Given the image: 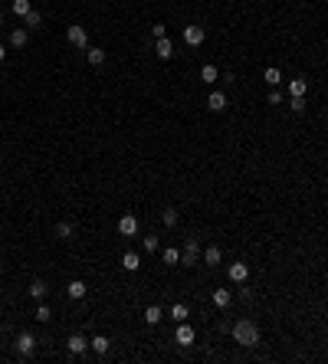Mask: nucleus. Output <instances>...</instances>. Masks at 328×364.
<instances>
[{"label": "nucleus", "instance_id": "7", "mask_svg": "<svg viewBox=\"0 0 328 364\" xmlns=\"http://www.w3.org/2000/svg\"><path fill=\"white\" fill-rule=\"evenodd\" d=\"M66 36H69V43H72V46H82V49L89 46V33H86V26H69V33H66Z\"/></svg>", "mask_w": 328, "mask_h": 364}, {"label": "nucleus", "instance_id": "26", "mask_svg": "<svg viewBox=\"0 0 328 364\" xmlns=\"http://www.w3.org/2000/svg\"><path fill=\"white\" fill-rule=\"evenodd\" d=\"M23 23H26V30H36V26L43 23V17H40V13H36V10H30V13H26V17H23Z\"/></svg>", "mask_w": 328, "mask_h": 364}, {"label": "nucleus", "instance_id": "10", "mask_svg": "<svg viewBox=\"0 0 328 364\" xmlns=\"http://www.w3.org/2000/svg\"><path fill=\"white\" fill-rule=\"evenodd\" d=\"M66 344H69V351H72V354H82L89 348L86 335H69V341H66Z\"/></svg>", "mask_w": 328, "mask_h": 364}, {"label": "nucleus", "instance_id": "9", "mask_svg": "<svg viewBox=\"0 0 328 364\" xmlns=\"http://www.w3.org/2000/svg\"><path fill=\"white\" fill-rule=\"evenodd\" d=\"M118 233H121V236H135V233H138V217H131V213H128V217H121V220H118Z\"/></svg>", "mask_w": 328, "mask_h": 364}, {"label": "nucleus", "instance_id": "34", "mask_svg": "<svg viewBox=\"0 0 328 364\" xmlns=\"http://www.w3.org/2000/svg\"><path fill=\"white\" fill-rule=\"evenodd\" d=\"M269 105H282V92H269Z\"/></svg>", "mask_w": 328, "mask_h": 364}, {"label": "nucleus", "instance_id": "14", "mask_svg": "<svg viewBox=\"0 0 328 364\" xmlns=\"http://www.w3.org/2000/svg\"><path fill=\"white\" fill-rule=\"evenodd\" d=\"M86 59L92 66H102L105 63V49H98V46H86Z\"/></svg>", "mask_w": 328, "mask_h": 364}, {"label": "nucleus", "instance_id": "15", "mask_svg": "<svg viewBox=\"0 0 328 364\" xmlns=\"http://www.w3.org/2000/svg\"><path fill=\"white\" fill-rule=\"evenodd\" d=\"M66 292H69V298H86V282H82V279H72V282L66 286Z\"/></svg>", "mask_w": 328, "mask_h": 364}, {"label": "nucleus", "instance_id": "11", "mask_svg": "<svg viewBox=\"0 0 328 364\" xmlns=\"http://www.w3.org/2000/svg\"><path fill=\"white\" fill-rule=\"evenodd\" d=\"M230 302H233L230 289H213V305H217V309H230Z\"/></svg>", "mask_w": 328, "mask_h": 364}, {"label": "nucleus", "instance_id": "4", "mask_svg": "<svg viewBox=\"0 0 328 364\" xmlns=\"http://www.w3.org/2000/svg\"><path fill=\"white\" fill-rule=\"evenodd\" d=\"M200 256H204V253H200V243H197L194 236H190V240H187V246H184V253H181V259H184V263L190 266V263H197Z\"/></svg>", "mask_w": 328, "mask_h": 364}, {"label": "nucleus", "instance_id": "2", "mask_svg": "<svg viewBox=\"0 0 328 364\" xmlns=\"http://www.w3.org/2000/svg\"><path fill=\"white\" fill-rule=\"evenodd\" d=\"M207 40V33H204V26H184V43L190 46V49H197V46Z\"/></svg>", "mask_w": 328, "mask_h": 364}, {"label": "nucleus", "instance_id": "30", "mask_svg": "<svg viewBox=\"0 0 328 364\" xmlns=\"http://www.w3.org/2000/svg\"><path fill=\"white\" fill-rule=\"evenodd\" d=\"M292 112H295V115L305 112V95H292Z\"/></svg>", "mask_w": 328, "mask_h": 364}, {"label": "nucleus", "instance_id": "29", "mask_svg": "<svg viewBox=\"0 0 328 364\" xmlns=\"http://www.w3.org/2000/svg\"><path fill=\"white\" fill-rule=\"evenodd\" d=\"M164 263H167V266H174V263H181V253H177L174 246H167V250H164Z\"/></svg>", "mask_w": 328, "mask_h": 364}, {"label": "nucleus", "instance_id": "20", "mask_svg": "<svg viewBox=\"0 0 328 364\" xmlns=\"http://www.w3.org/2000/svg\"><path fill=\"white\" fill-rule=\"evenodd\" d=\"M305 92H308L305 79H292V82H289V95H305Z\"/></svg>", "mask_w": 328, "mask_h": 364}, {"label": "nucleus", "instance_id": "31", "mask_svg": "<svg viewBox=\"0 0 328 364\" xmlns=\"http://www.w3.org/2000/svg\"><path fill=\"white\" fill-rule=\"evenodd\" d=\"M53 318V309H49V305H40V309H36V321H49Z\"/></svg>", "mask_w": 328, "mask_h": 364}, {"label": "nucleus", "instance_id": "23", "mask_svg": "<svg viewBox=\"0 0 328 364\" xmlns=\"http://www.w3.org/2000/svg\"><path fill=\"white\" fill-rule=\"evenodd\" d=\"M46 296V282L43 279H33L30 282V298H43Z\"/></svg>", "mask_w": 328, "mask_h": 364}, {"label": "nucleus", "instance_id": "33", "mask_svg": "<svg viewBox=\"0 0 328 364\" xmlns=\"http://www.w3.org/2000/svg\"><path fill=\"white\" fill-rule=\"evenodd\" d=\"M151 36H154V40H161V36H167V33H164V23H154V26H151Z\"/></svg>", "mask_w": 328, "mask_h": 364}, {"label": "nucleus", "instance_id": "19", "mask_svg": "<svg viewBox=\"0 0 328 364\" xmlns=\"http://www.w3.org/2000/svg\"><path fill=\"white\" fill-rule=\"evenodd\" d=\"M200 79H204V82H210V86H213V82H217V79H220L217 66H213V63H207V66L200 69Z\"/></svg>", "mask_w": 328, "mask_h": 364}, {"label": "nucleus", "instance_id": "8", "mask_svg": "<svg viewBox=\"0 0 328 364\" xmlns=\"http://www.w3.org/2000/svg\"><path fill=\"white\" fill-rule=\"evenodd\" d=\"M246 279H250V266H246V263H233V266H230V282H240V286H243Z\"/></svg>", "mask_w": 328, "mask_h": 364}, {"label": "nucleus", "instance_id": "21", "mask_svg": "<svg viewBox=\"0 0 328 364\" xmlns=\"http://www.w3.org/2000/svg\"><path fill=\"white\" fill-rule=\"evenodd\" d=\"M121 266H125L128 273H135V269L141 266V259H138V253H125V256H121Z\"/></svg>", "mask_w": 328, "mask_h": 364}, {"label": "nucleus", "instance_id": "18", "mask_svg": "<svg viewBox=\"0 0 328 364\" xmlns=\"http://www.w3.org/2000/svg\"><path fill=\"white\" fill-rule=\"evenodd\" d=\"M171 318H174L177 325H181V321H187V318H190V309H187L184 302H177L174 309H171Z\"/></svg>", "mask_w": 328, "mask_h": 364}, {"label": "nucleus", "instance_id": "6", "mask_svg": "<svg viewBox=\"0 0 328 364\" xmlns=\"http://www.w3.org/2000/svg\"><path fill=\"white\" fill-rule=\"evenodd\" d=\"M197 341V335H194V328L187 325V321H181L177 325V344H184V348H190V344Z\"/></svg>", "mask_w": 328, "mask_h": 364}, {"label": "nucleus", "instance_id": "5", "mask_svg": "<svg viewBox=\"0 0 328 364\" xmlns=\"http://www.w3.org/2000/svg\"><path fill=\"white\" fill-rule=\"evenodd\" d=\"M154 56H158V59H164V63H167V59L174 56V46H171V40H167V36L154 40Z\"/></svg>", "mask_w": 328, "mask_h": 364}, {"label": "nucleus", "instance_id": "35", "mask_svg": "<svg viewBox=\"0 0 328 364\" xmlns=\"http://www.w3.org/2000/svg\"><path fill=\"white\" fill-rule=\"evenodd\" d=\"M3 59H7V46L0 43V63H3Z\"/></svg>", "mask_w": 328, "mask_h": 364}, {"label": "nucleus", "instance_id": "17", "mask_svg": "<svg viewBox=\"0 0 328 364\" xmlns=\"http://www.w3.org/2000/svg\"><path fill=\"white\" fill-rule=\"evenodd\" d=\"M26 36H30V33H26V26H17V30L10 33V46H13V49L26 46Z\"/></svg>", "mask_w": 328, "mask_h": 364}, {"label": "nucleus", "instance_id": "24", "mask_svg": "<svg viewBox=\"0 0 328 364\" xmlns=\"http://www.w3.org/2000/svg\"><path fill=\"white\" fill-rule=\"evenodd\" d=\"M10 10L17 13V17H26V13H30L33 7H30V0H13V3H10Z\"/></svg>", "mask_w": 328, "mask_h": 364}, {"label": "nucleus", "instance_id": "3", "mask_svg": "<svg viewBox=\"0 0 328 364\" xmlns=\"http://www.w3.org/2000/svg\"><path fill=\"white\" fill-rule=\"evenodd\" d=\"M17 351H20V354H23V358H30V354H33V351H36V338H33L30 331H23L20 338H17Z\"/></svg>", "mask_w": 328, "mask_h": 364}, {"label": "nucleus", "instance_id": "27", "mask_svg": "<svg viewBox=\"0 0 328 364\" xmlns=\"http://www.w3.org/2000/svg\"><path fill=\"white\" fill-rule=\"evenodd\" d=\"M56 236H59V240H69V236H72V223H56Z\"/></svg>", "mask_w": 328, "mask_h": 364}, {"label": "nucleus", "instance_id": "12", "mask_svg": "<svg viewBox=\"0 0 328 364\" xmlns=\"http://www.w3.org/2000/svg\"><path fill=\"white\" fill-rule=\"evenodd\" d=\"M207 109H210V112H223V109H227V95H223V92H210Z\"/></svg>", "mask_w": 328, "mask_h": 364}, {"label": "nucleus", "instance_id": "32", "mask_svg": "<svg viewBox=\"0 0 328 364\" xmlns=\"http://www.w3.org/2000/svg\"><path fill=\"white\" fill-rule=\"evenodd\" d=\"M144 250L154 253V250H158V236H144Z\"/></svg>", "mask_w": 328, "mask_h": 364}, {"label": "nucleus", "instance_id": "22", "mask_svg": "<svg viewBox=\"0 0 328 364\" xmlns=\"http://www.w3.org/2000/svg\"><path fill=\"white\" fill-rule=\"evenodd\" d=\"M220 259H223V256H220L217 246H207V250H204V263H207V266H217Z\"/></svg>", "mask_w": 328, "mask_h": 364}, {"label": "nucleus", "instance_id": "13", "mask_svg": "<svg viewBox=\"0 0 328 364\" xmlns=\"http://www.w3.org/2000/svg\"><path fill=\"white\" fill-rule=\"evenodd\" d=\"M89 344H92V351H95V354H109V348H112V341L105 338V335H95V338H89Z\"/></svg>", "mask_w": 328, "mask_h": 364}, {"label": "nucleus", "instance_id": "28", "mask_svg": "<svg viewBox=\"0 0 328 364\" xmlns=\"http://www.w3.org/2000/svg\"><path fill=\"white\" fill-rule=\"evenodd\" d=\"M161 220H164V227H177V210L167 207V210L161 213Z\"/></svg>", "mask_w": 328, "mask_h": 364}, {"label": "nucleus", "instance_id": "25", "mask_svg": "<svg viewBox=\"0 0 328 364\" xmlns=\"http://www.w3.org/2000/svg\"><path fill=\"white\" fill-rule=\"evenodd\" d=\"M262 79H266L269 86H279V82H282V72H279V69H276V66H269V69H266V72H262Z\"/></svg>", "mask_w": 328, "mask_h": 364}, {"label": "nucleus", "instance_id": "1", "mask_svg": "<svg viewBox=\"0 0 328 364\" xmlns=\"http://www.w3.org/2000/svg\"><path fill=\"white\" fill-rule=\"evenodd\" d=\"M230 331H233V338H236L243 348H253V344H259V328H256L250 318H240Z\"/></svg>", "mask_w": 328, "mask_h": 364}, {"label": "nucleus", "instance_id": "16", "mask_svg": "<svg viewBox=\"0 0 328 364\" xmlns=\"http://www.w3.org/2000/svg\"><path fill=\"white\" fill-rule=\"evenodd\" d=\"M161 318H164V309H161V305H148V309H144V321H148V325H158Z\"/></svg>", "mask_w": 328, "mask_h": 364}]
</instances>
